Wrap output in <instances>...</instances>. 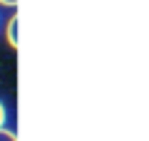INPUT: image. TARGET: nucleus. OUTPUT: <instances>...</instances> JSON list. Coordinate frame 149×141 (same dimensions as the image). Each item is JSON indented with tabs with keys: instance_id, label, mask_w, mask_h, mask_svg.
Listing matches in <instances>:
<instances>
[{
	"instance_id": "f257e3e1",
	"label": "nucleus",
	"mask_w": 149,
	"mask_h": 141,
	"mask_svg": "<svg viewBox=\"0 0 149 141\" xmlns=\"http://www.w3.org/2000/svg\"><path fill=\"white\" fill-rule=\"evenodd\" d=\"M8 40L13 47H17V17H13L10 25H8Z\"/></svg>"
},
{
	"instance_id": "f03ea898",
	"label": "nucleus",
	"mask_w": 149,
	"mask_h": 141,
	"mask_svg": "<svg viewBox=\"0 0 149 141\" xmlns=\"http://www.w3.org/2000/svg\"><path fill=\"white\" fill-rule=\"evenodd\" d=\"M0 141H17V136L13 134V131H5L3 126H0Z\"/></svg>"
},
{
	"instance_id": "7ed1b4c3",
	"label": "nucleus",
	"mask_w": 149,
	"mask_h": 141,
	"mask_svg": "<svg viewBox=\"0 0 149 141\" xmlns=\"http://www.w3.org/2000/svg\"><path fill=\"white\" fill-rule=\"evenodd\" d=\"M3 121H5V109H3V104H0V126H3Z\"/></svg>"
},
{
	"instance_id": "20e7f679",
	"label": "nucleus",
	"mask_w": 149,
	"mask_h": 141,
	"mask_svg": "<svg viewBox=\"0 0 149 141\" xmlns=\"http://www.w3.org/2000/svg\"><path fill=\"white\" fill-rule=\"evenodd\" d=\"M3 5H17V0H0Z\"/></svg>"
}]
</instances>
